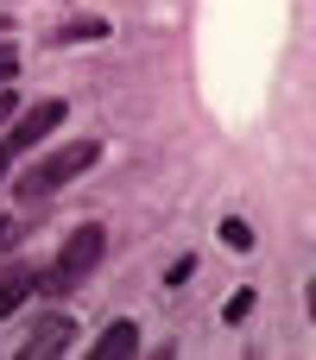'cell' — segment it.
<instances>
[{
  "instance_id": "6da1fadb",
  "label": "cell",
  "mask_w": 316,
  "mask_h": 360,
  "mask_svg": "<svg viewBox=\"0 0 316 360\" xmlns=\"http://www.w3.org/2000/svg\"><path fill=\"white\" fill-rule=\"evenodd\" d=\"M95 165H101V139H76V146L44 152L38 165H25V171L13 177V190H19L25 202H44V196H57L70 177H82V171H95Z\"/></svg>"
},
{
  "instance_id": "7a4b0ae2",
  "label": "cell",
  "mask_w": 316,
  "mask_h": 360,
  "mask_svg": "<svg viewBox=\"0 0 316 360\" xmlns=\"http://www.w3.org/2000/svg\"><path fill=\"white\" fill-rule=\"evenodd\" d=\"M101 253H108V228H101V221H82V228L63 240L57 266L38 278V285H44V297H63V291H76V285H82L95 266H101Z\"/></svg>"
},
{
  "instance_id": "3957f363",
  "label": "cell",
  "mask_w": 316,
  "mask_h": 360,
  "mask_svg": "<svg viewBox=\"0 0 316 360\" xmlns=\"http://www.w3.org/2000/svg\"><path fill=\"white\" fill-rule=\"evenodd\" d=\"M70 120V101H57V95H44V101H32L19 120H13V133H0L13 152H25V146H38V139H51L57 127Z\"/></svg>"
},
{
  "instance_id": "277c9868",
  "label": "cell",
  "mask_w": 316,
  "mask_h": 360,
  "mask_svg": "<svg viewBox=\"0 0 316 360\" xmlns=\"http://www.w3.org/2000/svg\"><path fill=\"white\" fill-rule=\"evenodd\" d=\"M70 342H76V323H70L63 310H51V316H38V323H32V335H25V348H19V354H25V360H51V354H63Z\"/></svg>"
},
{
  "instance_id": "5b68a950",
  "label": "cell",
  "mask_w": 316,
  "mask_h": 360,
  "mask_svg": "<svg viewBox=\"0 0 316 360\" xmlns=\"http://www.w3.org/2000/svg\"><path fill=\"white\" fill-rule=\"evenodd\" d=\"M127 354H139V323H108L101 329V342H95V360H127Z\"/></svg>"
},
{
  "instance_id": "8992f818",
  "label": "cell",
  "mask_w": 316,
  "mask_h": 360,
  "mask_svg": "<svg viewBox=\"0 0 316 360\" xmlns=\"http://www.w3.org/2000/svg\"><path fill=\"white\" fill-rule=\"evenodd\" d=\"M32 285H38V272H32V266H6V272H0V323L32 297Z\"/></svg>"
},
{
  "instance_id": "52a82bcc",
  "label": "cell",
  "mask_w": 316,
  "mask_h": 360,
  "mask_svg": "<svg viewBox=\"0 0 316 360\" xmlns=\"http://www.w3.org/2000/svg\"><path fill=\"white\" fill-rule=\"evenodd\" d=\"M215 240H222L228 253H253V221H241V215H228V221L215 228Z\"/></svg>"
},
{
  "instance_id": "ba28073f",
  "label": "cell",
  "mask_w": 316,
  "mask_h": 360,
  "mask_svg": "<svg viewBox=\"0 0 316 360\" xmlns=\"http://www.w3.org/2000/svg\"><path fill=\"white\" fill-rule=\"evenodd\" d=\"M253 297H260L253 285H241V291H228V304H222V323H228V329H241V323L253 316Z\"/></svg>"
},
{
  "instance_id": "9c48e42d",
  "label": "cell",
  "mask_w": 316,
  "mask_h": 360,
  "mask_svg": "<svg viewBox=\"0 0 316 360\" xmlns=\"http://www.w3.org/2000/svg\"><path fill=\"white\" fill-rule=\"evenodd\" d=\"M76 38H108V19H70V25H57V44H76Z\"/></svg>"
},
{
  "instance_id": "30bf717a",
  "label": "cell",
  "mask_w": 316,
  "mask_h": 360,
  "mask_svg": "<svg viewBox=\"0 0 316 360\" xmlns=\"http://www.w3.org/2000/svg\"><path fill=\"white\" fill-rule=\"evenodd\" d=\"M190 272H196V259H190V253H184V259H177V266H171V272H165V285H171V291H177V285H184V278H190Z\"/></svg>"
},
{
  "instance_id": "8fae6325",
  "label": "cell",
  "mask_w": 316,
  "mask_h": 360,
  "mask_svg": "<svg viewBox=\"0 0 316 360\" xmlns=\"http://www.w3.org/2000/svg\"><path fill=\"white\" fill-rule=\"evenodd\" d=\"M13 76H19V51H13V44H0V82H13Z\"/></svg>"
},
{
  "instance_id": "7c38bea8",
  "label": "cell",
  "mask_w": 316,
  "mask_h": 360,
  "mask_svg": "<svg viewBox=\"0 0 316 360\" xmlns=\"http://www.w3.org/2000/svg\"><path fill=\"white\" fill-rule=\"evenodd\" d=\"M19 114V95H13V82H0V120H13Z\"/></svg>"
},
{
  "instance_id": "4fadbf2b",
  "label": "cell",
  "mask_w": 316,
  "mask_h": 360,
  "mask_svg": "<svg viewBox=\"0 0 316 360\" xmlns=\"http://www.w3.org/2000/svg\"><path fill=\"white\" fill-rule=\"evenodd\" d=\"M13 158H19V152H13V146H6V139H0V177H6V171H13Z\"/></svg>"
},
{
  "instance_id": "5bb4252c",
  "label": "cell",
  "mask_w": 316,
  "mask_h": 360,
  "mask_svg": "<svg viewBox=\"0 0 316 360\" xmlns=\"http://www.w3.org/2000/svg\"><path fill=\"white\" fill-rule=\"evenodd\" d=\"M6 240H13V215H0V247H6Z\"/></svg>"
},
{
  "instance_id": "9a60e30c",
  "label": "cell",
  "mask_w": 316,
  "mask_h": 360,
  "mask_svg": "<svg viewBox=\"0 0 316 360\" xmlns=\"http://www.w3.org/2000/svg\"><path fill=\"white\" fill-rule=\"evenodd\" d=\"M304 297H310V316H316V278H310V291H304Z\"/></svg>"
},
{
  "instance_id": "2e32d148",
  "label": "cell",
  "mask_w": 316,
  "mask_h": 360,
  "mask_svg": "<svg viewBox=\"0 0 316 360\" xmlns=\"http://www.w3.org/2000/svg\"><path fill=\"white\" fill-rule=\"evenodd\" d=\"M0 38H6V13H0Z\"/></svg>"
}]
</instances>
